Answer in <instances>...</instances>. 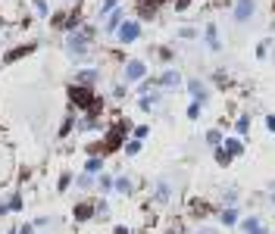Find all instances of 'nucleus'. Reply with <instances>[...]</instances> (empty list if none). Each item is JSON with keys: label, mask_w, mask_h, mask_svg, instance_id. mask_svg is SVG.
Returning <instances> with one entry per match:
<instances>
[{"label": "nucleus", "mask_w": 275, "mask_h": 234, "mask_svg": "<svg viewBox=\"0 0 275 234\" xmlns=\"http://www.w3.org/2000/svg\"><path fill=\"white\" fill-rule=\"evenodd\" d=\"M69 100H72L78 109H91V106L97 103L94 91H91V88H85V85H72V88H69Z\"/></svg>", "instance_id": "f03ea898"}, {"label": "nucleus", "mask_w": 275, "mask_h": 234, "mask_svg": "<svg viewBox=\"0 0 275 234\" xmlns=\"http://www.w3.org/2000/svg\"><path fill=\"white\" fill-rule=\"evenodd\" d=\"M122 150H125V156H138V153H141V141H138V138H132V141H125V147H122Z\"/></svg>", "instance_id": "6ab92c4d"}, {"label": "nucleus", "mask_w": 275, "mask_h": 234, "mask_svg": "<svg viewBox=\"0 0 275 234\" xmlns=\"http://www.w3.org/2000/svg\"><path fill=\"white\" fill-rule=\"evenodd\" d=\"M7 234H19V231H16V228H10V231H7Z\"/></svg>", "instance_id": "c03bdc74"}, {"label": "nucleus", "mask_w": 275, "mask_h": 234, "mask_svg": "<svg viewBox=\"0 0 275 234\" xmlns=\"http://www.w3.org/2000/svg\"><path fill=\"white\" fill-rule=\"evenodd\" d=\"M113 190H116V193H132V190H135V184H132V178L119 175V178L113 181Z\"/></svg>", "instance_id": "2eb2a0df"}, {"label": "nucleus", "mask_w": 275, "mask_h": 234, "mask_svg": "<svg viewBox=\"0 0 275 234\" xmlns=\"http://www.w3.org/2000/svg\"><path fill=\"white\" fill-rule=\"evenodd\" d=\"M250 13H253V0H238V7H234V19L244 22Z\"/></svg>", "instance_id": "4468645a"}, {"label": "nucleus", "mask_w": 275, "mask_h": 234, "mask_svg": "<svg viewBox=\"0 0 275 234\" xmlns=\"http://www.w3.org/2000/svg\"><path fill=\"white\" fill-rule=\"evenodd\" d=\"M244 234H266V225H263V219L260 216H247V219H241V225H238Z\"/></svg>", "instance_id": "423d86ee"}, {"label": "nucleus", "mask_w": 275, "mask_h": 234, "mask_svg": "<svg viewBox=\"0 0 275 234\" xmlns=\"http://www.w3.org/2000/svg\"><path fill=\"white\" fill-rule=\"evenodd\" d=\"M72 128H75V115H66V122L60 125V138H66V134H69Z\"/></svg>", "instance_id": "b1692460"}, {"label": "nucleus", "mask_w": 275, "mask_h": 234, "mask_svg": "<svg viewBox=\"0 0 275 234\" xmlns=\"http://www.w3.org/2000/svg\"><path fill=\"white\" fill-rule=\"evenodd\" d=\"M222 141H225V134H222L219 128H210V131H207V144H210L213 150H216V147H222Z\"/></svg>", "instance_id": "f3484780"}, {"label": "nucleus", "mask_w": 275, "mask_h": 234, "mask_svg": "<svg viewBox=\"0 0 275 234\" xmlns=\"http://www.w3.org/2000/svg\"><path fill=\"white\" fill-rule=\"evenodd\" d=\"M216 163H219L222 169H228V166H231V156L225 153V147H216Z\"/></svg>", "instance_id": "aec40b11"}, {"label": "nucleus", "mask_w": 275, "mask_h": 234, "mask_svg": "<svg viewBox=\"0 0 275 234\" xmlns=\"http://www.w3.org/2000/svg\"><path fill=\"white\" fill-rule=\"evenodd\" d=\"M207 41L213 50H219V37H216V25H207Z\"/></svg>", "instance_id": "4be33fe9"}, {"label": "nucleus", "mask_w": 275, "mask_h": 234, "mask_svg": "<svg viewBox=\"0 0 275 234\" xmlns=\"http://www.w3.org/2000/svg\"><path fill=\"white\" fill-rule=\"evenodd\" d=\"M188 4H191V0H175V10H185Z\"/></svg>", "instance_id": "58836bf2"}, {"label": "nucleus", "mask_w": 275, "mask_h": 234, "mask_svg": "<svg viewBox=\"0 0 275 234\" xmlns=\"http://www.w3.org/2000/svg\"><path fill=\"white\" fill-rule=\"evenodd\" d=\"M222 147H225V153L231 156V160H234V156H244V141L241 138H225Z\"/></svg>", "instance_id": "9d476101"}, {"label": "nucleus", "mask_w": 275, "mask_h": 234, "mask_svg": "<svg viewBox=\"0 0 275 234\" xmlns=\"http://www.w3.org/2000/svg\"><path fill=\"white\" fill-rule=\"evenodd\" d=\"M113 234H129V228H125V225H116V228H113Z\"/></svg>", "instance_id": "4c0bfd02"}, {"label": "nucleus", "mask_w": 275, "mask_h": 234, "mask_svg": "<svg viewBox=\"0 0 275 234\" xmlns=\"http://www.w3.org/2000/svg\"><path fill=\"white\" fill-rule=\"evenodd\" d=\"M269 203H272V206H275V190H272V193H269Z\"/></svg>", "instance_id": "79ce46f5"}, {"label": "nucleus", "mask_w": 275, "mask_h": 234, "mask_svg": "<svg viewBox=\"0 0 275 234\" xmlns=\"http://www.w3.org/2000/svg\"><path fill=\"white\" fill-rule=\"evenodd\" d=\"M125 131H129V122H119V125H113L103 138V153H116V150H122L125 147Z\"/></svg>", "instance_id": "f257e3e1"}, {"label": "nucleus", "mask_w": 275, "mask_h": 234, "mask_svg": "<svg viewBox=\"0 0 275 234\" xmlns=\"http://www.w3.org/2000/svg\"><path fill=\"white\" fill-rule=\"evenodd\" d=\"M106 28H109V31L122 28V13H113V16H109V22H106Z\"/></svg>", "instance_id": "393cba45"}, {"label": "nucleus", "mask_w": 275, "mask_h": 234, "mask_svg": "<svg viewBox=\"0 0 275 234\" xmlns=\"http://www.w3.org/2000/svg\"><path fill=\"white\" fill-rule=\"evenodd\" d=\"M194 234H222V228H216V225H200Z\"/></svg>", "instance_id": "c85d7f7f"}, {"label": "nucleus", "mask_w": 275, "mask_h": 234, "mask_svg": "<svg viewBox=\"0 0 275 234\" xmlns=\"http://www.w3.org/2000/svg\"><path fill=\"white\" fill-rule=\"evenodd\" d=\"M103 172V156H88V163H85V175H100Z\"/></svg>", "instance_id": "ddd939ff"}, {"label": "nucleus", "mask_w": 275, "mask_h": 234, "mask_svg": "<svg viewBox=\"0 0 275 234\" xmlns=\"http://www.w3.org/2000/svg\"><path fill=\"white\" fill-rule=\"evenodd\" d=\"M234 131H238V134H247L250 131V119H247V115H241V119L234 122Z\"/></svg>", "instance_id": "412c9836"}, {"label": "nucleus", "mask_w": 275, "mask_h": 234, "mask_svg": "<svg viewBox=\"0 0 275 234\" xmlns=\"http://www.w3.org/2000/svg\"><path fill=\"white\" fill-rule=\"evenodd\" d=\"M219 225H222V228H238V225H241V212H238V206L222 209V212H219Z\"/></svg>", "instance_id": "39448f33"}, {"label": "nucleus", "mask_w": 275, "mask_h": 234, "mask_svg": "<svg viewBox=\"0 0 275 234\" xmlns=\"http://www.w3.org/2000/svg\"><path fill=\"white\" fill-rule=\"evenodd\" d=\"M147 134H150V128H147V125H138V128H135V138H138V141H144Z\"/></svg>", "instance_id": "2f4dec72"}, {"label": "nucleus", "mask_w": 275, "mask_h": 234, "mask_svg": "<svg viewBox=\"0 0 275 234\" xmlns=\"http://www.w3.org/2000/svg\"><path fill=\"white\" fill-rule=\"evenodd\" d=\"M94 78H97V72H94V69H85V72H82V85H85V88L94 85Z\"/></svg>", "instance_id": "cd10ccee"}, {"label": "nucleus", "mask_w": 275, "mask_h": 234, "mask_svg": "<svg viewBox=\"0 0 275 234\" xmlns=\"http://www.w3.org/2000/svg\"><path fill=\"white\" fill-rule=\"evenodd\" d=\"M10 212V203H0V216H7Z\"/></svg>", "instance_id": "a19ab883"}, {"label": "nucleus", "mask_w": 275, "mask_h": 234, "mask_svg": "<svg viewBox=\"0 0 275 234\" xmlns=\"http://www.w3.org/2000/svg\"><path fill=\"white\" fill-rule=\"evenodd\" d=\"M156 7H160V0H138V10H141L144 19H150L156 13Z\"/></svg>", "instance_id": "dca6fc26"}, {"label": "nucleus", "mask_w": 275, "mask_h": 234, "mask_svg": "<svg viewBox=\"0 0 275 234\" xmlns=\"http://www.w3.org/2000/svg\"><path fill=\"white\" fill-rule=\"evenodd\" d=\"M72 216H75V222H91V219L97 216V206H94L91 200H82V203H75Z\"/></svg>", "instance_id": "7ed1b4c3"}, {"label": "nucleus", "mask_w": 275, "mask_h": 234, "mask_svg": "<svg viewBox=\"0 0 275 234\" xmlns=\"http://www.w3.org/2000/svg\"><path fill=\"white\" fill-rule=\"evenodd\" d=\"M34 10L38 13H47V4H44V0H34Z\"/></svg>", "instance_id": "c9c22d12"}, {"label": "nucleus", "mask_w": 275, "mask_h": 234, "mask_svg": "<svg viewBox=\"0 0 275 234\" xmlns=\"http://www.w3.org/2000/svg\"><path fill=\"white\" fill-rule=\"evenodd\" d=\"M188 91H191V97H194V103H204L210 94H207V85H200L197 78H194V82H188Z\"/></svg>", "instance_id": "9b49d317"}, {"label": "nucleus", "mask_w": 275, "mask_h": 234, "mask_svg": "<svg viewBox=\"0 0 275 234\" xmlns=\"http://www.w3.org/2000/svg\"><path fill=\"white\" fill-rule=\"evenodd\" d=\"M197 115H200V103H191L188 106V119H197Z\"/></svg>", "instance_id": "7c9ffc66"}, {"label": "nucleus", "mask_w": 275, "mask_h": 234, "mask_svg": "<svg viewBox=\"0 0 275 234\" xmlns=\"http://www.w3.org/2000/svg\"><path fill=\"white\" fill-rule=\"evenodd\" d=\"M91 184H94L91 175H82V178H78V187H91Z\"/></svg>", "instance_id": "72a5a7b5"}, {"label": "nucleus", "mask_w": 275, "mask_h": 234, "mask_svg": "<svg viewBox=\"0 0 275 234\" xmlns=\"http://www.w3.org/2000/svg\"><path fill=\"white\" fill-rule=\"evenodd\" d=\"M153 200H156V203H169V200H172V184H169V181H156Z\"/></svg>", "instance_id": "0eeeda50"}, {"label": "nucleus", "mask_w": 275, "mask_h": 234, "mask_svg": "<svg viewBox=\"0 0 275 234\" xmlns=\"http://www.w3.org/2000/svg\"><path fill=\"white\" fill-rule=\"evenodd\" d=\"M222 203H225V209H228V206H238V190H225Z\"/></svg>", "instance_id": "5701e85b"}, {"label": "nucleus", "mask_w": 275, "mask_h": 234, "mask_svg": "<svg viewBox=\"0 0 275 234\" xmlns=\"http://www.w3.org/2000/svg\"><path fill=\"white\" fill-rule=\"evenodd\" d=\"M266 128H269V131L275 134V115H266Z\"/></svg>", "instance_id": "f704fd0d"}, {"label": "nucleus", "mask_w": 275, "mask_h": 234, "mask_svg": "<svg viewBox=\"0 0 275 234\" xmlns=\"http://www.w3.org/2000/svg\"><path fill=\"white\" fill-rule=\"evenodd\" d=\"M19 234H34V231H31V225H22V228H19Z\"/></svg>", "instance_id": "ea45409f"}, {"label": "nucleus", "mask_w": 275, "mask_h": 234, "mask_svg": "<svg viewBox=\"0 0 275 234\" xmlns=\"http://www.w3.org/2000/svg\"><path fill=\"white\" fill-rule=\"evenodd\" d=\"M113 181H116V178H109V175H100V190H103V193H109V190H113Z\"/></svg>", "instance_id": "c756f323"}, {"label": "nucleus", "mask_w": 275, "mask_h": 234, "mask_svg": "<svg viewBox=\"0 0 275 234\" xmlns=\"http://www.w3.org/2000/svg\"><path fill=\"white\" fill-rule=\"evenodd\" d=\"M144 72H147V69H144L141 60H132V63L125 66V78H129V82H138V78H144Z\"/></svg>", "instance_id": "f8f14e48"}, {"label": "nucleus", "mask_w": 275, "mask_h": 234, "mask_svg": "<svg viewBox=\"0 0 275 234\" xmlns=\"http://www.w3.org/2000/svg\"><path fill=\"white\" fill-rule=\"evenodd\" d=\"M138 34H141V25H138V22H125V25L119 28V41H122V44H132Z\"/></svg>", "instance_id": "6e6552de"}, {"label": "nucleus", "mask_w": 275, "mask_h": 234, "mask_svg": "<svg viewBox=\"0 0 275 234\" xmlns=\"http://www.w3.org/2000/svg\"><path fill=\"white\" fill-rule=\"evenodd\" d=\"M69 184H72V175H69V172H63V175H60V181H57V190L63 193V190H66Z\"/></svg>", "instance_id": "bb28decb"}, {"label": "nucleus", "mask_w": 275, "mask_h": 234, "mask_svg": "<svg viewBox=\"0 0 275 234\" xmlns=\"http://www.w3.org/2000/svg\"><path fill=\"white\" fill-rule=\"evenodd\" d=\"M160 85H169V88H172V85H178V72H166V75L160 78Z\"/></svg>", "instance_id": "a878e982"}, {"label": "nucleus", "mask_w": 275, "mask_h": 234, "mask_svg": "<svg viewBox=\"0 0 275 234\" xmlns=\"http://www.w3.org/2000/svg\"><path fill=\"white\" fill-rule=\"evenodd\" d=\"M31 50H34V44H25V47H16V50H10V53H7V63H13V60L25 56V53H31Z\"/></svg>", "instance_id": "a211bd4d"}, {"label": "nucleus", "mask_w": 275, "mask_h": 234, "mask_svg": "<svg viewBox=\"0 0 275 234\" xmlns=\"http://www.w3.org/2000/svg\"><path fill=\"white\" fill-rule=\"evenodd\" d=\"M10 209H16V212L22 209V197H19V193H16V197H10Z\"/></svg>", "instance_id": "473e14b6"}, {"label": "nucleus", "mask_w": 275, "mask_h": 234, "mask_svg": "<svg viewBox=\"0 0 275 234\" xmlns=\"http://www.w3.org/2000/svg\"><path fill=\"white\" fill-rule=\"evenodd\" d=\"M113 7H116V0H103V13H109Z\"/></svg>", "instance_id": "e433bc0d"}, {"label": "nucleus", "mask_w": 275, "mask_h": 234, "mask_svg": "<svg viewBox=\"0 0 275 234\" xmlns=\"http://www.w3.org/2000/svg\"><path fill=\"white\" fill-rule=\"evenodd\" d=\"M188 209H191V216H194V219H207V216H213V206H210L207 200H200V197H191Z\"/></svg>", "instance_id": "20e7f679"}, {"label": "nucleus", "mask_w": 275, "mask_h": 234, "mask_svg": "<svg viewBox=\"0 0 275 234\" xmlns=\"http://www.w3.org/2000/svg\"><path fill=\"white\" fill-rule=\"evenodd\" d=\"M169 234H185V231H178V228H172V231H169Z\"/></svg>", "instance_id": "37998d69"}, {"label": "nucleus", "mask_w": 275, "mask_h": 234, "mask_svg": "<svg viewBox=\"0 0 275 234\" xmlns=\"http://www.w3.org/2000/svg\"><path fill=\"white\" fill-rule=\"evenodd\" d=\"M88 34H91V31H78V34H72V37H69V50H72V53H85V47H88Z\"/></svg>", "instance_id": "1a4fd4ad"}]
</instances>
